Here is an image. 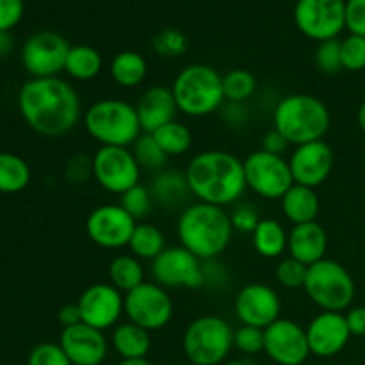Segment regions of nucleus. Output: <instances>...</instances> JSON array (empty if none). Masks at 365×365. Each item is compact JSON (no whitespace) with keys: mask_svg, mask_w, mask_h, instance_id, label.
Instances as JSON below:
<instances>
[{"mask_svg":"<svg viewBox=\"0 0 365 365\" xmlns=\"http://www.w3.org/2000/svg\"><path fill=\"white\" fill-rule=\"evenodd\" d=\"M282 210L292 225L312 223L319 216V196L316 189L294 184L282 198Z\"/></svg>","mask_w":365,"mask_h":365,"instance_id":"obj_24","label":"nucleus"},{"mask_svg":"<svg viewBox=\"0 0 365 365\" xmlns=\"http://www.w3.org/2000/svg\"><path fill=\"white\" fill-rule=\"evenodd\" d=\"M128 250L139 260H155L166 250V239L155 225L138 223L128 242Z\"/></svg>","mask_w":365,"mask_h":365,"instance_id":"obj_30","label":"nucleus"},{"mask_svg":"<svg viewBox=\"0 0 365 365\" xmlns=\"http://www.w3.org/2000/svg\"><path fill=\"white\" fill-rule=\"evenodd\" d=\"M294 21L299 32L314 41L335 39L346 29V0H298Z\"/></svg>","mask_w":365,"mask_h":365,"instance_id":"obj_12","label":"nucleus"},{"mask_svg":"<svg viewBox=\"0 0 365 365\" xmlns=\"http://www.w3.org/2000/svg\"><path fill=\"white\" fill-rule=\"evenodd\" d=\"M346 323L355 337H365V307H355L346 314Z\"/></svg>","mask_w":365,"mask_h":365,"instance_id":"obj_48","label":"nucleus"},{"mask_svg":"<svg viewBox=\"0 0 365 365\" xmlns=\"http://www.w3.org/2000/svg\"><path fill=\"white\" fill-rule=\"evenodd\" d=\"M305 330L310 353L321 359L339 355L351 339L346 316L341 312H321L310 321Z\"/></svg>","mask_w":365,"mask_h":365,"instance_id":"obj_20","label":"nucleus"},{"mask_svg":"<svg viewBox=\"0 0 365 365\" xmlns=\"http://www.w3.org/2000/svg\"><path fill=\"white\" fill-rule=\"evenodd\" d=\"M307 296L323 312H342L355 299V282L341 262L323 259L309 266L305 285Z\"/></svg>","mask_w":365,"mask_h":365,"instance_id":"obj_7","label":"nucleus"},{"mask_svg":"<svg viewBox=\"0 0 365 365\" xmlns=\"http://www.w3.org/2000/svg\"><path fill=\"white\" fill-rule=\"evenodd\" d=\"M334 150L324 141L307 143L292 150L289 166H291L294 184L307 185V187H319L328 180L334 170Z\"/></svg>","mask_w":365,"mask_h":365,"instance_id":"obj_19","label":"nucleus"},{"mask_svg":"<svg viewBox=\"0 0 365 365\" xmlns=\"http://www.w3.org/2000/svg\"><path fill=\"white\" fill-rule=\"evenodd\" d=\"M171 91L185 116H209L225 102L223 75L209 64H189L175 77Z\"/></svg>","mask_w":365,"mask_h":365,"instance_id":"obj_6","label":"nucleus"},{"mask_svg":"<svg viewBox=\"0 0 365 365\" xmlns=\"http://www.w3.org/2000/svg\"><path fill=\"white\" fill-rule=\"evenodd\" d=\"M287 146H289L287 139H285L280 132L274 130V128L271 132H267L262 139V150H266V152L269 153H274V155H284Z\"/></svg>","mask_w":365,"mask_h":365,"instance_id":"obj_47","label":"nucleus"},{"mask_svg":"<svg viewBox=\"0 0 365 365\" xmlns=\"http://www.w3.org/2000/svg\"><path fill=\"white\" fill-rule=\"evenodd\" d=\"M316 64L321 73L324 75H335L344 70L341 57V41L337 38L319 43L316 50Z\"/></svg>","mask_w":365,"mask_h":365,"instance_id":"obj_38","label":"nucleus"},{"mask_svg":"<svg viewBox=\"0 0 365 365\" xmlns=\"http://www.w3.org/2000/svg\"><path fill=\"white\" fill-rule=\"evenodd\" d=\"M70 48L66 38L57 32H36L21 48V64L32 78L57 77L61 71H64Z\"/></svg>","mask_w":365,"mask_h":365,"instance_id":"obj_13","label":"nucleus"},{"mask_svg":"<svg viewBox=\"0 0 365 365\" xmlns=\"http://www.w3.org/2000/svg\"><path fill=\"white\" fill-rule=\"evenodd\" d=\"M246 187L266 200H282L294 185L291 166L284 155H274L266 150H255L245 160Z\"/></svg>","mask_w":365,"mask_h":365,"instance_id":"obj_9","label":"nucleus"},{"mask_svg":"<svg viewBox=\"0 0 365 365\" xmlns=\"http://www.w3.org/2000/svg\"><path fill=\"white\" fill-rule=\"evenodd\" d=\"M11 46H13V41H11L9 34H7V32H0V56L9 53Z\"/></svg>","mask_w":365,"mask_h":365,"instance_id":"obj_50","label":"nucleus"},{"mask_svg":"<svg viewBox=\"0 0 365 365\" xmlns=\"http://www.w3.org/2000/svg\"><path fill=\"white\" fill-rule=\"evenodd\" d=\"M153 48L163 57H178L187 50V38L177 29H164L153 38Z\"/></svg>","mask_w":365,"mask_h":365,"instance_id":"obj_40","label":"nucleus"},{"mask_svg":"<svg viewBox=\"0 0 365 365\" xmlns=\"http://www.w3.org/2000/svg\"><path fill=\"white\" fill-rule=\"evenodd\" d=\"M31 182V168L21 157L0 152V192L14 195L24 191Z\"/></svg>","mask_w":365,"mask_h":365,"instance_id":"obj_32","label":"nucleus"},{"mask_svg":"<svg viewBox=\"0 0 365 365\" xmlns=\"http://www.w3.org/2000/svg\"><path fill=\"white\" fill-rule=\"evenodd\" d=\"M24 16V0H0V32H9Z\"/></svg>","mask_w":365,"mask_h":365,"instance_id":"obj_44","label":"nucleus"},{"mask_svg":"<svg viewBox=\"0 0 365 365\" xmlns=\"http://www.w3.org/2000/svg\"><path fill=\"white\" fill-rule=\"evenodd\" d=\"M135 110H138L143 132L145 134H153V132L159 130L166 123L175 121L178 107L177 102H175L171 88L152 86V88H148L141 95L138 106H135Z\"/></svg>","mask_w":365,"mask_h":365,"instance_id":"obj_22","label":"nucleus"},{"mask_svg":"<svg viewBox=\"0 0 365 365\" xmlns=\"http://www.w3.org/2000/svg\"><path fill=\"white\" fill-rule=\"evenodd\" d=\"M346 27L351 34L365 38V0L346 2Z\"/></svg>","mask_w":365,"mask_h":365,"instance_id":"obj_45","label":"nucleus"},{"mask_svg":"<svg viewBox=\"0 0 365 365\" xmlns=\"http://www.w3.org/2000/svg\"><path fill=\"white\" fill-rule=\"evenodd\" d=\"M356 121H359V127L365 132V100L362 102V106L359 107V113H356Z\"/></svg>","mask_w":365,"mask_h":365,"instance_id":"obj_51","label":"nucleus"},{"mask_svg":"<svg viewBox=\"0 0 365 365\" xmlns=\"http://www.w3.org/2000/svg\"><path fill=\"white\" fill-rule=\"evenodd\" d=\"M273 125L289 145L323 141L330 128V110L317 96L296 93L282 98L274 107Z\"/></svg>","mask_w":365,"mask_h":365,"instance_id":"obj_4","label":"nucleus"},{"mask_svg":"<svg viewBox=\"0 0 365 365\" xmlns=\"http://www.w3.org/2000/svg\"><path fill=\"white\" fill-rule=\"evenodd\" d=\"M118 365H152L146 359H130V360H121Z\"/></svg>","mask_w":365,"mask_h":365,"instance_id":"obj_52","label":"nucleus"},{"mask_svg":"<svg viewBox=\"0 0 365 365\" xmlns=\"http://www.w3.org/2000/svg\"><path fill=\"white\" fill-rule=\"evenodd\" d=\"M150 331L145 328L138 327V324L121 323L114 328L113 331V346L116 349L118 355L123 360L130 359H146L150 351Z\"/></svg>","mask_w":365,"mask_h":365,"instance_id":"obj_27","label":"nucleus"},{"mask_svg":"<svg viewBox=\"0 0 365 365\" xmlns=\"http://www.w3.org/2000/svg\"><path fill=\"white\" fill-rule=\"evenodd\" d=\"M86 132L100 146H128L143 134L135 106L120 98H102L86 109Z\"/></svg>","mask_w":365,"mask_h":365,"instance_id":"obj_5","label":"nucleus"},{"mask_svg":"<svg viewBox=\"0 0 365 365\" xmlns=\"http://www.w3.org/2000/svg\"><path fill=\"white\" fill-rule=\"evenodd\" d=\"M29 365H71L66 353L59 344L53 342H43L38 344L29 355Z\"/></svg>","mask_w":365,"mask_h":365,"instance_id":"obj_41","label":"nucleus"},{"mask_svg":"<svg viewBox=\"0 0 365 365\" xmlns=\"http://www.w3.org/2000/svg\"><path fill=\"white\" fill-rule=\"evenodd\" d=\"M91 170L100 187L120 196L141 178V166L134 153L123 146H100L91 157Z\"/></svg>","mask_w":365,"mask_h":365,"instance_id":"obj_10","label":"nucleus"},{"mask_svg":"<svg viewBox=\"0 0 365 365\" xmlns=\"http://www.w3.org/2000/svg\"><path fill=\"white\" fill-rule=\"evenodd\" d=\"M232 234L230 214L223 207L196 202L185 207L178 217L177 235L180 246L202 262L220 257L230 245Z\"/></svg>","mask_w":365,"mask_h":365,"instance_id":"obj_3","label":"nucleus"},{"mask_svg":"<svg viewBox=\"0 0 365 365\" xmlns=\"http://www.w3.org/2000/svg\"><path fill=\"white\" fill-rule=\"evenodd\" d=\"M225 365H248V364L241 362V360H232V362H227Z\"/></svg>","mask_w":365,"mask_h":365,"instance_id":"obj_53","label":"nucleus"},{"mask_svg":"<svg viewBox=\"0 0 365 365\" xmlns=\"http://www.w3.org/2000/svg\"><path fill=\"white\" fill-rule=\"evenodd\" d=\"M252 237L253 248L264 259H278L284 255L289 245V234L285 232L284 225L273 217L260 220Z\"/></svg>","mask_w":365,"mask_h":365,"instance_id":"obj_26","label":"nucleus"},{"mask_svg":"<svg viewBox=\"0 0 365 365\" xmlns=\"http://www.w3.org/2000/svg\"><path fill=\"white\" fill-rule=\"evenodd\" d=\"M234 346L246 355L264 351V330L255 327H245L234 331Z\"/></svg>","mask_w":365,"mask_h":365,"instance_id":"obj_42","label":"nucleus"},{"mask_svg":"<svg viewBox=\"0 0 365 365\" xmlns=\"http://www.w3.org/2000/svg\"><path fill=\"white\" fill-rule=\"evenodd\" d=\"M102 66L103 61L98 50L89 45H75L71 46L70 53H68L64 71L73 81L86 82L98 77L100 71H102Z\"/></svg>","mask_w":365,"mask_h":365,"instance_id":"obj_29","label":"nucleus"},{"mask_svg":"<svg viewBox=\"0 0 365 365\" xmlns=\"http://www.w3.org/2000/svg\"><path fill=\"white\" fill-rule=\"evenodd\" d=\"M264 351L278 365H302L310 355L307 330L280 317L264 330Z\"/></svg>","mask_w":365,"mask_h":365,"instance_id":"obj_16","label":"nucleus"},{"mask_svg":"<svg viewBox=\"0 0 365 365\" xmlns=\"http://www.w3.org/2000/svg\"><path fill=\"white\" fill-rule=\"evenodd\" d=\"M109 284L118 291L130 292L145 282V269L138 257L118 255L109 264Z\"/></svg>","mask_w":365,"mask_h":365,"instance_id":"obj_31","label":"nucleus"},{"mask_svg":"<svg viewBox=\"0 0 365 365\" xmlns=\"http://www.w3.org/2000/svg\"><path fill=\"white\" fill-rule=\"evenodd\" d=\"M307 273H309V266L302 264L299 260L292 259V257H285L278 262L274 277L277 282L285 289H303L307 280Z\"/></svg>","mask_w":365,"mask_h":365,"instance_id":"obj_37","label":"nucleus"},{"mask_svg":"<svg viewBox=\"0 0 365 365\" xmlns=\"http://www.w3.org/2000/svg\"><path fill=\"white\" fill-rule=\"evenodd\" d=\"M109 71L110 78L120 88L132 89L145 82L146 73H148V64L141 53L134 52V50H125V52L114 56Z\"/></svg>","mask_w":365,"mask_h":365,"instance_id":"obj_28","label":"nucleus"},{"mask_svg":"<svg viewBox=\"0 0 365 365\" xmlns=\"http://www.w3.org/2000/svg\"><path fill=\"white\" fill-rule=\"evenodd\" d=\"M230 221L234 230L242 232V234H253L257 225L260 223V217L257 210L250 205L235 207L234 212L230 214Z\"/></svg>","mask_w":365,"mask_h":365,"instance_id":"obj_43","label":"nucleus"},{"mask_svg":"<svg viewBox=\"0 0 365 365\" xmlns=\"http://www.w3.org/2000/svg\"><path fill=\"white\" fill-rule=\"evenodd\" d=\"M152 277L164 289H200L205 285V269L184 246L166 248L152 260Z\"/></svg>","mask_w":365,"mask_h":365,"instance_id":"obj_14","label":"nucleus"},{"mask_svg":"<svg viewBox=\"0 0 365 365\" xmlns=\"http://www.w3.org/2000/svg\"><path fill=\"white\" fill-rule=\"evenodd\" d=\"M237 319L245 327L266 330L269 324L280 319L282 302L273 287L266 284H248L237 292L234 303Z\"/></svg>","mask_w":365,"mask_h":365,"instance_id":"obj_18","label":"nucleus"},{"mask_svg":"<svg viewBox=\"0 0 365 365\" xmlns=\"http://www.w3.org/2000/svg\"><path fill=\"white\" fill-rule=\"evenodd\" d=\"M328 250V234L317 221L312 223L294 225L289 232V257L299 260L305 266L319 262L327 259Z\"/></svg>","mask_w":365,"mask_h":365,"instance_id":"obj_23","label":"nucleus"},{"mask_svg":"<svg viewBox=\"0 0 365 365\" xmlns=\"http://www.w3.org/2000/svg\"><path fill=\"white\" fill-rule=\"evenodd\" d=\"M18 109L25 123L46 138H59L77 127L82 116L78 93L59 77L31 78L18 93Z\"/></svg>","mask_w":365,"mask_h":365,"instance_id":"obj_1","label":"nucleus"},{"mask_svg":"<svg viewBox=\"0 0 365 365\" xmlns=\"http://www.w3.org/2000/svg\"><path fill=\"white\" fill-rule=\"evenodd\" d=\"M82 323L103 331L120 321L125 314V296L113 284H93L77 302Z\"/></svg>","mask_w":365,"mask_h":365,"instance_id":"obj_17","label":"nucleus"},{"mask_svg":"<svg viewBox=\"0 0 365 365\" xmlns=\"http://www.w3.org/2000/svg\"><path fill=\"white\" fill-rule=\"evenodd\" d=\"M57 319H59V323L63 324L64 328H66V327H73V324L82 323L81 310H78L77 303H71V305L61 307V310H59V312H57Z\"/></svg>","mask_w":365,"mask_h":365,"instance_id":"obj_49","label":"nucleus"},{"mask_svg":"<svg viewBox=\"0 0 365 365\" xmlns=\"http://www.w3.org/2000/svg\"><path fill=\"white\" fill-rule=\"evenodd\" d=\"M342 68L348 71H362L365 68V38L349 34L341 41Z\"/></svg>","mask_w":365,"mask_h":365,"instance_id":"obj_39","label":"nucleus"},{"mask_svg":"<svg viewBox=\"0 0 365 365\" xmlns=\"http://www.w3.org/2000/svg\"><path fill=\"white\" fill-rule=\"evenodd\" d=\"M135 225L138 221L120 203H107L91 210L86 220V234L103 250L128 248Z\"/></svg>","mask_w":365,"mask_h":365,"instance_id":"obj_15","label":"nucleus"},{"mask_svg":"<svg viewBox=\"0 0 365 365\" xmlns=\"http://www.w3.org/2000/svg\"><path fill=\"white\" fill-rule=\"evenodd\" d=\"M150 192L153 196V202L163 207H178L187 202L191 196L185 173L177 170L159 171L150 185Z\"/></svg>","mask_w":365,"mask_h":365,"instance_id":"obj_25","label":"nucleus"},{"mask_svg":"<svg viewBox=\"0 0 365 365\" xmlns=\"http://www.w3.org/2000/svg\"><path fill=\"white\" fill-rule=\"evenodd\" d=\"M64 173H66L68 182H71V184H82L84 180H88L89 175H93L91 159H84L81 155L73 157V159L68 160Z\"/></svg>","mask_w":365,"mask_h":365,"instance_id":"obj_46","label":"nucleus"},{"mask_svg":"<svg viewBox=\"0 0 365 365\" xmlns=\"http://www.w3.org/2000/svg\"><path fill=\"white\" fill-rule=\"evenodd\" d=\"M132 153H134L135 160H138V164L141 166V170L155 171V173L163 171L168 159H170V157L163 152V148H160L159 143L155 141V138H153L152 134H145V132H143L138 138V141L132 145Z\"/></svg>","mask_w":365,"mask_h":365,"instance_id":"obj_35","label":"nucleus"},{"mask_svg":"<svg viewBox=\"0 0 365 365\" xmlns=\"http://www.w3.org/2000/svg\"><path fill=\"white\" fill-rule=\"evenodd\" d=\"M189 189L198 202L223 207L237 202L246 191L245 166L239 157L225 150H207L185 168Z\"/></svg>","mask_w":365,"mask_h":365,"instance_id":"obj_2","label":"nucleus"},{"mask_svg":"<svg viewBox=\"0 0 365 365\" xmlns=\"http://www.w3.org/2000/svg\"><path fill=\"white\" fill-rule=\"evenodd\" d=\"M234 348V330L220 316H200L184 334V353L192 365H220Z\"/></svg>","mask_w":365,"mask_h":365,"instance_id":"obj_8","label":"nucleus"},{"mask_svg":"<svg viewBox=\"0 0 365 365\" xmlns=\"http://www.w3.org/2000/svg\"><path fill=\"white\" fill-rule=\"evenodd\" d=\"M125 316L146 331L163 330L173 317V302L168 289L155 282H143L125 294Z\"/></svg>","mask_w":365,"mask_h":365,"instance_id":"obj_11","label":"nucleus"},{"mask_svg":"<svg viewBox=\"0 0 365 365\" xmlns=\"http://www.w3.org/2000/svg\"><path fill=\"white\" fill-rule=\"evenodd\" d=\"M152 135L168 157L184 155L192 146L191 130L180 121H170L164 127H160L159 130L153 132Z\"/></svg>","mask_w":365,"mask_h":365,"instance_id":"obj_33","label":"nucleus"},{"mask_svg":"<svg viewBox=\"0 0 365 365\" xmlns=\"http://www.w3.org/2000/svg\"><path fill=\"white\" fill-rule=\"evenodd\" d=\"M153 196L150 192V187H145V185L138 184L132 189H128L127 192L120 196V205L134 217L135 221L143 220L150 214L153 207Z\"/></svg>","mask_w":365,"mask_h":365,"instance_id":"obj_36","label":"nucleus"},{"mask_svg":"<svg viewBox=\"0 0 365 365\" xmlns=\"http://www.w3.org/2000/svg\"><path fill=\"white\" fill-rule=\"evenodd\" d=\"M59 346L66 353L71 365H100L107 356L103 331L84 323L63 328Z\"/></svg>","mask_w":365,"mask_h":365,"instance_id":"obj_21","label":"nucleus"},{"mask_svg":"<svg viewBox=\"0 0 365 365\" xmlns=\"http://www.w3.org/2000/svg\"><path fill=\"white\" fill-rule=\"evenodd\" d=\"M257 91V78L252 71L235 68L223 75V93L228 103H245Z\"/></svg>","mask_w":365,"mask_h":365,"instance_id":"obj_34","label":"nucleus"}]
</instances>
